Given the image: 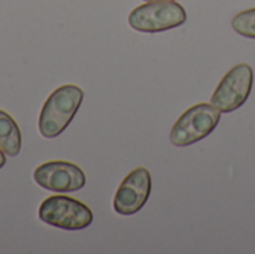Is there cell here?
<instances>
[{"label": "cell", "instance_id": "cell-5", "mask_svg": "<svg viewBox=\"0 0 255 254\" xmlns=\"http://www.w3.org/2000/svg\"><path fill=\"white\" fill-rule=\"evenodd\" d=\"M254 85V70L248 63H239L232 67L217 85L211 103L221 112L238 111L247 103Z\"/></svg>", "mask_w": 255, "mask_h": 254}, {"label": "cell", "instance_id": "cell-8", "mask_svg": "<svg viewBox=\"0 0 255 254\" xmlns=\"http://www.w3.org/2000/svg\"><path fill=\"white\" fill-rule=\"evenodd\" d=\"M22 136L13 118L0 109V148L10 157L19 154Z\"/></svg>", "mask_w": 255, "mask_h": 254}, {"label": "cell", "instance_id": "cell-9", "mask_svg": "<svg viewBox=\"0 0 255 254\" xmlns=\"http://www.w3.org/2000/svg\"><path fill=\"white\" fill-rule=\"evenodd\" d=\"M233 30L248 39H255V7L236 13L232 19Z\"/></svg>", "mask_w": 255, "mask_h": 254}, {"label": "cell", "instance_id": "cell-11", "mask_svg": "<svg viewBox=\"0 0 255 254\" xmlns=\"http://www.w3.org/2000/svg\"><path fill=\"white\" fill-rule=\"evenodd\" d=\"M143 1H157V0H143ZM173 1H176V0H173Z\"/></svg>", "mask_w": 255, "mask_h": 254}, {"label": "cell", "instance_id": "cell-3", "mask_svg": "<svg viewBox=\"0 0 255 254\" xmlns=\"http://www.w3.org/2000/svg\"><path fill=\"white\" fill-rule=\"evenodd\" d=\"M187 22V10L173 0L146 1L134 7L128 15V24L140 33H160Z\"/></svg>", "mask_w": 255, "mask_h": 254}, {"label": "cell", "instance_id": "cell-2", "mask_svg": "<svg viewBox=\"0 0 255 254\" xmlns=\"http://www.w3.org/2000/svg\"><path fill=\"white\" fill-rule=\"evenodd\" d=\"M221 111L212 103H197L188 108L173 124L170 142L175 147H190L208 138L220 124Z\"/></svg>", "mask_w": 255, "mask_h": 254}, {"label": "cell", "instance_id": "cell-6", "mask_svg": "<svg viewBox=\"0 0 255 254\" xmlns=\"http://www.w3.org/2000/svg\"><path fill=\"white\" fill-rule=\"evenodd\" d=\"M33 178L39 187L55 193L78 192L87 183L84 171L75 163L64 160L42 163L34 169Z\"/></svg>", "mask_w": 255, "mask_h": 254}, {"label": "cell", "instance_id": "cell-7", "mask_svg": "<svg viewBox=\"0 0 255 254\" xmlns=\"http://www.w3.org/2000/svg\"><path fill=\"white\" fill-rule=\"evenodd\" d=\"M152 190L151 172L146 168L133 169L120 184L114 196V210L120 216H134L148 202Z\"/></svg>", "mask_w": 255, "mask_h": 254}, {"label": "cell", "instance_id": "cell-10", "mask_svg": "<svg viewBox=\"0 0 255 254\" xmlns=\"http://www.w3.org/2000/svg\"><path fill=\"white\" fill-rule=\"evenodd\" d=\"M4 163H6V157H4V153H3V150L0 148V169L4 166Z\"/></svg>", "mask_w": 255, "mask_h": 254}, {"label": "cell", "instance_id": "cell-1", "mask_svg": "<svg viewBox=\"0 0 255 254\" xmlns=\"http://www.w3.org/2000/svg\"><path fill=\"white\" fill-rule=\"evenodd\" d=\"M82 100L84 91L78 85L66 84L54 90L43 103L39 115L40 135L46 139L61 135L76 115Z\"/></svg>", "mask_w": 255, "mask_h": 254}, {"label": "cell", "instance_id": "cell-4", "mask_svg": "<svg viewBox=\"0 0 255 254\" xmlns=\"http://www.w3.org/2000/svg\"><path fill=\"white\" fill-rule=\"evenodd\" d=\"M39 219L63 231H82L93 220V211L78 199L67 196H49L39 207Z\"/></svg>", "mask_w": 255, "mask_h": 254}]
</instances>
